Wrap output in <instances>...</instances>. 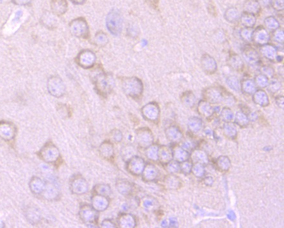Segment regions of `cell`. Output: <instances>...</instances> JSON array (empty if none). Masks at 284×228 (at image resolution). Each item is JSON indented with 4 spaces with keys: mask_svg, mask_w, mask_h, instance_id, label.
Here are the masks:
<instances>
[{
    "mask_svg": "<svg viewBox=\"0 0 284 228\" xmlns=\"http://www.w3.org/2000/svg\"><path fill=\"white\" fill-rule=\"evenodd\" d=\"M116 223L120 228H134L137 227L136 217L130 213L122 212L117 217Z\"/></svg>",
    "mask_w": 284,
    "mask_h": 228,
    "instance_id": "cell-16",
    "label": "cell"
},
{
    "mask_svg": "<svg viewBox=\"0 0 284 228\" xmlns=\"http://www.w3.org/2000/svg\"><path fill=\"white\" fill-rule=\"evenodd\" d=\"M0 223H1V221H0ZM0 227H4V226L1 225V224H0Z\"/></svg>",
    "mask_w": 284,
    "mask_h": 228,
    "instance_id": "cell-35",
    "label": "cell"
},
{
    "mask_svg": "<svg viewBox=\"0 0 284 228\" xmlns=\"http://www.w3.org/2000/svg\"><path fill=\"white\" fill-rule=\"evenodd\" d=\"M100 228H118L116 223L112 221V219H104L100 224Z\"/></svg>",
    "mask_w": 284,
    "mask_h": 228,
    "instance_id": "cell-31",
    "label": "cell"
},
{
    "mask_svg": "<svg viewBox=\"0 0 284 228\" xmlns=\"http://www.w3.org/2000/svg\"><path fill=\"white\" fill-rule=\"evenodd\" d=\"M146 1L149 5L153 6V8L157 7L158 0H146Z\"/></svg>",
    "mask_w": 284,
    "mask_h": 228,
    "instance_id": "cell-33",
    "label": "cell"
},
{
    "mask_svg": "<svg viewBox=\"0 0 284 228\" xmlns=\"http://www.w3.org/2000/svg\"><path fill=\"white\" fill-rule=\"evenodd\" d=\"M30 189L33 194L41 196L46 186V181L39 177H33L30 181Z\"/></svg>",
    "mask_w": 284,
    "mask_h": 228,
    "instance_id": "cell-21",
    "label": "cell"
},
{
    "mask_svg": "<svg viewBox=\"0 0 284 228\" xmlns=\"http://www.w3.org/2000/svg\"><path fill=\"white\" fill-rule=\"evenodd\" d=\"M32 0H12V2L15 5L26 6L29 5Z\"/></svg>",
    "mask_w": 284,
    "mask_h": 228,
    "instance_id": "cell-32",
    "label": "cell"
},
{
    "mask_svg": "<svg viewBox=\"0 0 284 228\" xmlns=\"http://www.w3.org/2000/svg\"><path fill=\"white\" fill-rule=\"evenodd\" d=\"M98 152L103 159L109 161H112L115 157L114 144L109 140H105L99 146Z\"/></svg>",
    "mask_w": 284,
    "mask_h": 228,
    "instance_id": "cell-15",
    "label": "cell"
},
{
    "mask_svg": "<svg viewBox=\"0 0 284 228\" xmlns=\"http://www.w3.org/2000/svg\"><path fill=\"white\" fill-rule=\"evenodd\" d=\"M157 202L151 197H143L142 199L138 201V205H140L143 209L147 211H152L157 208Z\"/></svg>",
    "mask_w": 284,
    "mask_h": 228,
    "instance_id": "cell-27",
    "label": "cell"
},
{
    "mask_svg": "<svg viewBox=\"0 0 284 228\" xmlns=\"http://www.w3.org/2000/svg\"><path fill=\"white\" fill-rule=\"evenodd\" d=\"M142 113L145 119L150 122H157L160 116L159 107L156 103L150 102L142 107Z\"/></svg>",
    "mask_w": 284,
    "mask_h": 228,
    "instance_id": "cell-14",
    "label": "cell"
},
{
    "mask_svg": "<svg viewBox=\"0 0 284 228\" xmlns=\"http://www.w3.org/2000/svg\"><path fill=\"white\" fill-rule=\"evenodd\" d=\"M146 149V155L147 158L153 160V161H157L158 160V147L156 145L152 144Z\"/></svg>",
    "mask_w": 284,
    "mask_h": 228,
    "instance_id": "cell-30",
    "label": "cell"
},
{
    "mask_svg": "<svg viewBox=\"0 0 284 228\" xmlns=\"http://www.w3.org/2000/svg\"><path fill=\"white\" fill-rule=\"evenodd\" d=\"M115 187L119 194L126 197H133L136 192L135 185L126 179H118L116 181Z\"/></svg>",
    "mask_w": 284,
    "mask_h": 228,
    "instance_id": "cell-12",
    "label": "cell"
},
{
    "mask_svg": "<svg viewBox=\"0 0 284 228\" xmlns=\"http://www.w3.org/2000/svg\"><path fill=\"white\" fill-rule=\"evenodd\" d=\"M125 168L129 174L134 176H140L142 175L145 167L144 160L138 155L132 157V158L125 162Z\"/></svg>",
    "mask_w": 284,
    "mask_h": 228,
    "instance_id": "cell-10",
    "label": "cell"
},
{
    "mask_svg": "<svg viewBox=\"0 0 284 228\" xmlns=\"http://www.w3.org/2000/svg\"><path fill=\"white\" fill-rule=\"evenodd\" d=\"M50 7H51L52 12L56 16H63L68 10L67 0H51Z\"/></svg>",
    "mask_w": 284,
    "mask_h": 228,
    "instance_id": "cell-19",
    "label": "cell"
},
{
    "mask_svg": "<svg viewBox=\"0 0 284 228\" xmlns=\"http://www.w3.org/2000/svg\"><path fill=\"white\" fill-rule=\"evenodd\" d=\"M2 1H3V0H0V4L2 3Z\"/></svg>",
    "mask_w": 284,
    "mask_h": 228,
    "instance_id": "cell-36",
    "label": "cell"
},
{
    "mask_svg": "<svg viewBox=\"0 0 284 228\" xmlns=\"http://www.w3.org/2000/svg\"><path fill=\"white\" fill-rule=\"evenodd\" d=\"M122 88L128 97L135 100H140L142 97L143 84L142 81L136 76L124 77L122 78Z\"/></svg>",
    "mask_w": 284,
    "mask_h": 228,
    "instance_id": "cell-2",
    "label": "cell"
},
{
    "mask_svg": "<svg viewBox=\"0 0 284 228\" xmlns=\"http://www.w3.org/2000/svg\"><path fill=\"white\" fill-rule=\"evenodd\" d=\"M92 194L102 195V196L110 197L112 194V188L111 186L108 184H97L92 188Z\"/></svg>",
    "mask_w": 284,
    "mask_h": 228,
    "instance_id": "cell-26",
    "label": "cell"
},
{
    "mask_svg": "<svg viewBox=\"0 0 284 228\" xmlns=\"http://www.w3.org/2000/svg\"><path fill=\"white\" fill-rule=\"evenodd\" d=\"M47 89L50 95L56 98L63 97L66 92L65 82L58 76H52L48 78Z\"/></svg>",
    "mask_w": 284,
    "mask_h": 228,
    "instance_id": "cell-8",
    "label": "cell"
},
{
    "mask_svg": "<svg viewBox=\"0 0 284 228\" xmlns=\"http://www.w3.org/2000/svg\"><path fill=\"white\" fill-rule=\"evenodd\" d=\"M56 16L52 12L46 11L41 16V23L44 27L48 28V29H54L58 25Z\"/></svg>",
    "mask_w": 284,
    "mask_h": 228,
    "instance_id": "cell-22",
    "label": "cell"
},
{
    "mask_svg": "<svg viewBox=\"0 0 284 228\" xmlns=\"http://www.w3.org/2000/svg\"><path fill=\"white\" fill-rule=\"evenodd\" d=\"M143 181L151 182L156 180L159 175V170L154 164L148 163L145 165L142 173Z\"/></svg>",
    "mask_w": 284,
    "mask_h": 228,
    "instance_id": "cell-20",
    "label": "cell"
},
{
    "mask_svg": "<svg viewBox=\"0 0 284 228\" xmlns=\"http://www.w3.org/2000/svg\"><path fill=\"white\" fill-rule=\"evenodd\" d=\"M111 199L110 197L92 194L91 197V205L92 207L97 212H103L107 210L110 207Z\"/></svg>",
    "mask_w": 284,
    "mask_h": 228,
    "instance_id": "cell-13",
    "label": "cell"
},
{
    "mask_svg": "<svg viewBox=\"0 0 284 228\" xmlns=\"http://www.w3.org/2000/svg\"><path fill=\"white\" fill-rule=\"evenodd\" d=\"M123 135L120 130L114 129L109 133V140L114 144H119L123 141Z\"/></svg>",
    "mask_w": 284,
    "mask_h": 228,
    "instance_id": "cell-29",
    "label": "cell"
},
{
    "mask_svg": "<svg viewBox=\"0 0 284 228\" xmlns=\"http://www.w3.org/2000/svg\"><path fill=\"white\" fill-rule=\"evenodd\" d=\"M136 142L140 148H148L153 143L152 132L147 128L138 129L136 131Z\"/></svg>",
    "mask_w": 284,
    "mask_h": 228,
    "instance_id": "cell-11",
    "label": "cell"
},
{
    "mask_svg": "<svg viewBox=\"0 0 284 228\" xmlns=\"http://www.w3.org/2000/svg\"><path fill=\"white\" fill-rule=\"evenodd\" d=\"M78 216L87 227L98 228L99 212L94 210L89 204H81L79 208Z\"/></svg>",
    "mask_w": 284,
    "mask_h": 228,
    "instance_id": "cell-3",
    "label": "cell"
},
{
    "mask_svg": "<svg viewBox=\"0 0 284 228\" xmlns=\"http://www.w3.org/2000/svg\"><path fill=\"white\" fill-rule=\"evenodd\" d=\"M173 157V151L168 147L164 146L158 147V160H159L160 163L167 164L171 162Z\"/></svg>",
    "mask_w": 284,
    "mask_h": 228,
    "instance_id": "cell-23",
    "label": "cell"
},
{
    "mask_svg": "<svg viewBox=\"0 0 284 228\" xmlns=\"http://www.w3.org/2000/svg\"><path fill=\"white\" fill-rule=\"evenodd\" d=\"M69 29L72 36L77 38L83 39L89 38V27L84 17H79L72 19L69 24Z\"/></svg>",
    "mask_w": 284,
    "mask_h": 228,
    "instance_id": "cell-5",
    "label": "cell"
},
{
    "mask_svg": "<svg viewBox=\"0 0 284 228\" xmlns=\"http://www.w3.org/2000/svg\"><path fill=\"white\" fill-rule=\"evenodd\" d=\"M70 189L72 194L82 196L89 192V183L82 175L74 174L70 179Z\"/></svg>",
    "mask_w": 284,
    "mask_h": 228,
    "instance_id": "cell-7",
    "label": "cell"
},
{
    "mask_svg": "<svg viewBox=\"0 0 284 228\" xmlns=\"http://www.w3.org/2000/svg\"><path fill=\"white\" fill-rule=\"evenodd\" d=\"M61 193L59 188L54 183L46 181L45 190L42 194L44 198L48 201H56L60 197Z\"/></svg>",
    "mask_w": 284,
    "mask_h": 228,
    "instance_id": "cell-18",
    "label": "cell"
},
{
    "mask_svg": "<svg viewBox=\"0 0 284 228\" xmlns=\"http://www.w3.org/2000/svg\"><path fill=\"white\" fill-rule=\"evenodd\" d=\"M94 43L98 47H105L109 43V37L104 32L98 31L94 36Z\"/></svg>",
    "mask_w": 284,
    "mask_h": 228,
    "instance_id": "cell-28",
    "label": "cell"
},
{
    "mask_svg": "<svg viewBox=\"0 0 284 228\" xmlns=\"http://www.w3.org/2000/svg\"><path fill=\"white\" fill-rule=\"evenodd\" d=\"M70 1H71L72 3L75 4V5H80L85 3L86 0H70Z\"/></svg>",
    "mask_w": 284,
    "mask_h": 228,
    "instance_id": "cell-34",
    "label": "cell"
},
{
    "mask_svg": "<svg viewBox=\"0 0 284 228\" xmlns=\"http://www.w3.org/2000/svg\"><path fill=\"white\" fill-rule=\"evenodd\" d=\"M38 155L42 161L48 164H56L61 159L60 151L52 142H48L39 151Z\"/></svg>",
    "mask_w": 284,
    "mask_h": 228,
    "instance_id": "cell-4",
    "label": "cell"
},
{
    "mask_svg": "<svg viewBox=\"0 0 284 228\" xmlns=\"http://www.w3.org/2000/svg\"><path fill=\"white\" fill-rule=\"evenodd\" d=\"M75 61L79 67L88 70L95 67L96 56L92 50L85 49L81 50L75 58Z\"/></svg>",
    "mask_w": 284,
    "mask_h": 228,
    "instance_id": "cell-9",
    "label": "cell"
},
{
    "mask_svg": "<svg viewBox=\"0 0 284 228\" xmlns=\"http://www.w3.org/2000/svg\"><path fill=\"white\" fill-rule=\"evenodd\" d=\"M91 80L97 94L102 98H107L111 95L115 86L113 76L105 72L100 65L92 71Z\"/></svg>",
    "mask_w": 284,
    "mask_h": 228,
    "instance_id": "cell-1",
    "label": "cell"
},
{
    "mask_svg": "<svg viewBox=\"0 0 284 228\" xmlns=\"http://www.w3.org/2000/svg\"><path fill=\"white\" fill-rule=\"evenodd\" d=\"M120 155L123 161L127 162L128 160L132 158V157L137 155V150L135 147L131 144H126L123 146L120 151Z\"/></svg>",
    "mask_w": 284,
    "mask_h": 228,
    "instance_id": "cell-25",
    "label": "cell"
},
{
    "mask_svg": "<svg viewBox=\"0 0 284 228\" xmlns=\"http://www.w3.org/2000/svg\"><path fill=\"white\" fill-rule=\"evenodd\" d=\"M25 217L33 225H36L41 222V214L38 209L35 207H28L25 211Z\"/></svg>",
    "mask_w": 284,
    "mask_h": 228,
    "instance_id": "cell-24",
    "label": "cell"
},
{
    "mask_svg": "<svg viewBox=\"0 0 284 228\" xmlns=\"http://www.w3.org/2000/svg\"><path fill=\"white\" fill-rule=\"evenodd\" d=\"M123 17L120 11L112 10L106 17V26L108 30L114 36H118L123 30Z\"/></svg>",
    "mask_w": 284,
    "mask_h": 228,
    "instance_id": "cell-6",
    "label": "cell"
},
{
    "mask_svg": "<svg viewBox=\"0 0 284 228\" xmlns=\"http://www.w3.org/2000/svg\"><path fill=\"white\" fill-rule=\"evenodd\" d=\"M15 134H16V128L12 123L0 122V138L5 141H10L14 139Z\"/></svg>",
    "mask_w": 284,
    "mask_h": 228,
    "instance_id": "cell-17",
    "label": "cell"
}]
</instances>
